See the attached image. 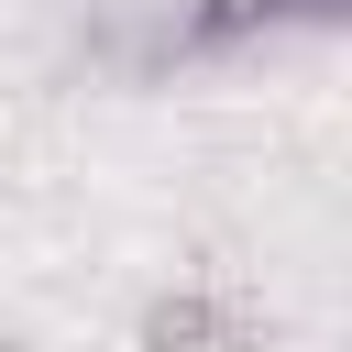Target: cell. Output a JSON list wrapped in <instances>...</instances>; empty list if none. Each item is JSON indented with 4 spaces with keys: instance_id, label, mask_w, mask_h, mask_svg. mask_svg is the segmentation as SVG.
Returning a JSON list of instances; mask_svg holds the SVG:
<instances>
[{
    "instance_id": "6da1fadb",
    "label": "cell",
    "mask_w": 352,
    "mask_h": 352,
    "mask_svg": "<svg viewBox=\"0 0 352 352\" xmlns=\"http://www.w3.org/2000/svg\"><path fill=\"white\" fill-rule=\"evenodd\" d=\"M132 330H143V352H253V319L220 286H154Z\"/></svg>"
}]
</instances>
